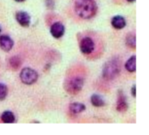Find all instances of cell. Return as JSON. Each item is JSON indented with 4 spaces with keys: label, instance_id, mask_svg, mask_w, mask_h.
<instances>
[{
    "label": "cell",
    "instance_id": "cell-1",
    "mask_svg": "<svg viewBox=\"0 0 149 135\" xmlns=\"http://www.w3.org/2000/svg\"><path fill=\"white\" fill-rule=\"evenodd\" d=\"M98 7L94 0H75V12L83 19L93 17Z\"/></svg>",
    "mask_w": 149,
    "mask_h": 135
},
{
    "label": "cell",
    "instance_id": "cell-2",
    "mask_svg": "<svg viewBox=\"0 0 149 135\" xmlns=\"http://www.w3.org/2000/svg\"><path fill=\"white\" fill-rule=\"evenodd\" d=\"M120 70V62L117 58L111 59L110 61L107 62L104 68H103V77L105 79L110 80L117 77Z\"/></svg>",
    "mask_w": 149,
    "mask_h": 135
},
{
    "label": "cell",
    "instance_id": "cell-3",
    "mask_svg": "<svg viewBox=\"0 0 149 135\" xmlns=\"http://www.w3.org/2000/svg\"><path fill=\"white\" fill-rule=\"evenodd\" d=\"M38 75L37 72L31 68H24L20 72V79L25 85H32L38 80Z\"/></svg>",
    "mask_w": 149,
    "mask_h": 135
},
{
    "label": "cell",
    "instance_id": "cell-4",
    "mask_svg": "<svg viewBox=\"0 0 149 135\" xmlns=\"http://www.w3.org/2000/svg\"><path fill=\"white\" fill-rule=\"evenodd\" d=\"M84 86V79L81 77H75L71 79L65 84L66 91L71 94H76L79 93Z\"/></svg>",
    "mask_w": 149,
    "mask_h": 135
},
{
    "label": "cell",
    "instance_id": "cell-5",
    "mask_svg": "<svg viewBox=\"0 0 149 135\" xmlns=\"http://www.w3.org/2000/svg\"><path fill=\"white\" fill-rule=\"evenodd\" d=\"M95 48L93 40L91 38H84L80 42V51L84 54H91Z\"/></svg>",
    "mask_w": 149,
    "mask_h": 135
},
{
    "label": "cell",
    "instance_id": "cell-6",
    "mask_svg": "<svg viewBox=\"0 0 149 135\" xmlns=\"http://www.w3.org/2000/svg\"><path fill=\"white\" fill-rule=\"evenodd\" d=\"M16 19L17 23L23 27H28L31 24V17L25 11H19L16 14Z\"/></svg>",
    "mask_w": 149,
    "mask_h": 135
},
{
    "label": "cell",
    "instance_id": "cell-7",
    "mask_svg": "<svg viewBox=\"0 0 149 135\" xmlns=\"http://www.w3.org/2000/svg\"><path fill=\"white\" fill-rule=\"evenodd\" d=\"M14 45V42L7 35H2L0 36V47L4 51H10Z\"/></svg>",
    "mask_w": 149,
    "mask_h": 135
},
{
    "label": "cell",
    "instance_id": "cell-8",
    "mask_svg": "<svg viewBox=\"0 0 149 135\" xmlns=\"http://www.w3.org/2000/svg\"><path fill=\"white\" fill-rule=\"evenodd\" d=\"M50 31H51V34L52 35V37H54L55 38H59L65 33V26L61 23L56 22L52 25Z\"/></svg>",
    "mask_w": 149,
    "mask_h": 135
},
{
    "label": "cell",
    "instance_id": "cell-9",
    "mask_svg": "<svg viewBox=\"0 0 149 135\" xmlns=\"http://www.w3.org/2000/svg\"><path fill=\"white\" fill-rule=\"evenodd\" d=\"M127 100L125 95L123 94V93L120 92L119 93V99L117 101V111L120 112V113H124L127 110Z\"/></svg>",
    "mask_w": 149,
    "mask_h": 135
},
{
    "label": "cell",
    "instance_id": "cell-10",
    "mask_svg": "<svg viewBox=\"0 0 149 135\" xmlns=\"http://www.w3.org/2000/svg\"><path fill=\"white\" fill-rule=\"evenodd\" d=\"M112 25L113 28L117 29V30H120V29H123L125 26H126V20L123 17L121 16H115L112 18Z\"/></svg>",
    "mask_w": 149,
    "mask_h": 135
},
{
    "label": "cell",
    "instance_id": "cell-11",
    "mask_svg": "<svg viewBox=\"0 0 149 135\" xmlns=\"http://www.w3.org/2000/svg\"><path fill=\"white\" fill-rule=\"evenodd\" d=\"M86 109V106L82 103H72L70 106V112L73 114H79L82 112H84Z\"/></svg>",
    "mask_w": 149,
    "mask_h": 135
},
{
    "label": "cell",
    "instance_id": "cell-12",
    "mask_svg": "<svg viewBox=\"0 0 149 135\" xmlns=\"http://www.w3.org/2000/svg\"><path fill=\"white\" fill-rule=\"evenodd\" d=\"M2 121L4 123H13L15 121V116L10 111H4L1 115Z\"/></svg>",
    "mask_w": 149,
    "mask_h": 135
},
{
    "label": "cell",
    "instance_id": "cell-13",
    "mask_svg": "<svg viewBox=\"0 0 149 135\" xmlns=\"http://www.w3.org/2000/svg\"><path fill=\"white\" fill-rule=\"evenodd\" d=\"M91 103L93 106H96V107H101L105 106V101L102 99V97H100L98 94H93L91 97Z\"/></svg>",
    "mask_w": 149,
    "mask_h": 135
},
{
    "label": "cell",
    "instance_id": "cell-14",
    "mask_svg": "<svg viewBox=\"0 0 149 135\" xmlns=\"http://www.w3.org/2000/svg\"><path fill=\"white\" fill-rule=\"evenodd\" d=\"M126 69L130 72H134L136 70V57L135 56H132L126 63L125 65Z\"/></svg>",
    "mask_w": 149,
    "mask_h": 135
},
{
    "label": "cell",
    "instance_id": "cell-15",
    "mask_svg": "<svg viewBox=\"0 0 149 135\" xmlns=\"http://www.w3.org/2000/svg\"><path fill=\"white\" fill-rule=\"evenodd\" d=\"M126 41H127V45L130 48L134 49L136 47V38H135V35L134 33L127 34V38H126Z\"/></svg>",
    "mask_w": 149,
    "mask_h": 135
},
{
    "label": "cell",
    "instance_id": "cell-16",
    "mask_svg": "<svg viewBox=\"0 0 149 135\" xmlns=\"http://www.w3.org/2000/svg\"><path fill=\"white\" fill-rule=\"evenodd\" d=\"M10 66H11L12 69L16 70V69H17L20 66L21 60H20V58L18 57L15 56V57H13V58H11L10 59Z\"/></svg>",
    "mask_w": 149,
    "mask_h": 135
},
{
    "label": "cell",
    "instance_id": "cell-17",
    "mask_svg": "<svg viewBox=\"0 0 149 135\" xmlns=\"http://www.w3.org/2000/svg\"><path fill=\"white\" fill-rule=\"evenodd\" d=\"M8 93V89L5 85L0 83V100H3Z\"/></svg>",
    "mask_w": 149,
    "mask_h": 135
},
{
    "label": "cell",
    "instance_id": "cell-18",
    "mask_svg": "<svg viewBox=\"0 0 149 135\" xmlns=\"http://www.w3.org/2000/svg\"><path fill=\"white\" fill-rule=\"evenodd\" d=\"M45 3H46V6L49 9H53L54 8V5H55L54 0H45Z\"/></svg>",
    "mask_w": 149,
    "mask_h": 135
},
{
    "label": "cell",
    "instance_id": "cell-19",
    "mask_svg": "<svg viewBox=\"0 0 149 135\" xmlns=\"http://www.w3.org/2000/svg\"><path fill=\"white\" fill-rule=\"evenodd\" d=\"M131 92H132V95H133V97H135V96H136V86H133Z\"/></svg>",
    "mask_w": 149,
    "mask_h": 135
},
{
    "label": "cell",
    "instance_id": "cell-20",
    "mask_svg": "<svg viewBox=\"0 0 149 135\" xmlns=\"http://www.w3.org/2000/svg\"><path fill=\"white\" fill-rule=\"evenodd\" d=\"M16 2H18V3H21V2H24V1H25V0H15Z\"/></svg>",
    "mask_w": 149,
    "mask_h": 135
},
{
    "label": "cell",
    "instance_id": "cell-21",
    "mask_svg": "<svg viewBox=\"0 0 149 135\" xmlns=\"http://www.w3.org/2000/svg\"><path fill=\"white\" fill-rule=\"evenodd\" d=\"M127 1H128V2H131V3H132V2H134L135 0H127Z\"/></svg>",
    "mask_w": 149,
    "mask_h": 135
},
{
    "label": "cell",
    "instance_id": "cell-22",
    "mask_svg": "<svg viewBox=\"0 0 149 135\" xmlns=\"http://www.w3.org/2000/svg\"><path fill=\"white\" fill-rule=\"evenodd\" d=\"M0 32H1V28H0Z\"/></svg>",
    "mask_w": 149,
    "mask_h": 135
}]
</instances>
